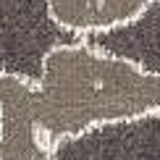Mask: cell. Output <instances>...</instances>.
<instances>
[{
    "instance_id": "cell-4",
    "label": "cell",
    "mask_w": 160,
    "mask_h": 160,
    "mask_svg": "<svg viewBox=\"0 0 160 160\" xmlns=\"http://www.w3.org/2000/svg\"><path fill=\"white\" fill-rule=\"evenodd\" d=\"M84 42L108 55L126 58L144 71L160 74V0H150L137 18L121 26L84 34Z\"/></svg>"
},
{
    "instance_id": "cell-2",
    "label": "cell",
    "mask_w": 160,
    "mask_h": 160,
    "mask_svg": "<svg viewBox=\"0 0 160 160\" xmlns=\"http://www.w3.org/2000/svg\"><path fill=\"white\" fill-rule=\"evenodd\" d=\"M76 42L84 34L58 21L50 0H0V74L39 84L48 55Z\"/></svg>"
},
{
    "instance_id": "cell-1",
    "label": "cell",
    "mask_w": 160,
    "mask_h": 160,
    "mask_svg": "<svg viewBox=\"0 0 160 160\" xmlns=\"http://www.w3.org/2000/svg\"><path fill=\"white\" fill-rule=\"evenodd\" d=\"M29 105L39 139L52 150L92 126L160 110V74L87 42L63 45L48 55Z\"/></svg>"
},
{
    "instance_id": "cell-5",
    "label": "cell",
    "mask_w": 160,
    "mask_h": 160,
    "mask_svg": "<svg viewBox=\"0 0 160 160\" xmlns=\"http://www.w3.org/2000/svg\"><path fill=\"white\" fill-rule=\"evenodd\" d=\"M147 3L150 0H50L55 18L79 34L121 26L137 18Z\"/></svg>"
},
{
    "instance_id": "cell-3",
    "label": "cell",
    "mask_w": 160,
    "mask_h": 160,
    "mask_svg": "<svg viewBox=\"0 0 160 160\" xmlns=\"http://www.w3.org/2000/svg\"><path fill=\"white\" fill-rule=\"evenodd\" d=\"M52 160H160V110L66 137L52 144Z\"/></svg>"
},
{
    "instance_id": "cell-6",
    "label": "cell",
    "mask_w": 160,
    "mask_h": 160,
    "mask_svg": "<svg viewBox=\"0 0 160 160\" xmlns=\"http://www.w3.org/2000/svg\"><path fill=\"white\" fill-rule=\"evenodd\" d=\"M0 131H3V126H0Z\"/></svg>"
}]
</instances>
